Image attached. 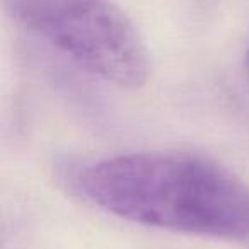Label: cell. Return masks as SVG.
<instances>
[{
	"mask_svg": "<svg viewBox=\"0 0 249 249\" xmlns=\"http://www.w3.org/2000/svg\"><path fill=\"white\" fill-rule=\"evenodd\" d=\"M248 69H249V53H248Z\"/></svg>",
	"mask_w": 249,
	"mask_h": 249,
	"instance_id": "3957f363",
	"label": "cell"
},
{
	"mask_svg": "<svg viewBox=\"0 0 249 249\" xmlns=\"http://www.w3.org/2000/svg\"><path fill=\"white\" fill-rule=\"evenodd\" d=\"M26 29L101 79L135 89L147 82L149 55L139 31L109 0H5Z\"/></svg>",
	"mask_w": 249,
	"mask_h": 249,
	"instance_id": "7a4b0ae2",
	"label": "cell"
},
{
	"mask_svg": "<svg viewBox=\"0 0 249 249\" xmlns=\"http://www.w3.org/2000/svg\"><path fill=\"white\" fill-rule=\"evenodd\" d=\"M87 198L116 217L195 235H249V190L224 166L188 154H128L80 174Z\"/></svg>",
	"mask_w": 249,
	"mask_h": 249,
	"instance_id": "6da1fadb",
	"label": "cell"
}]
</instances>
